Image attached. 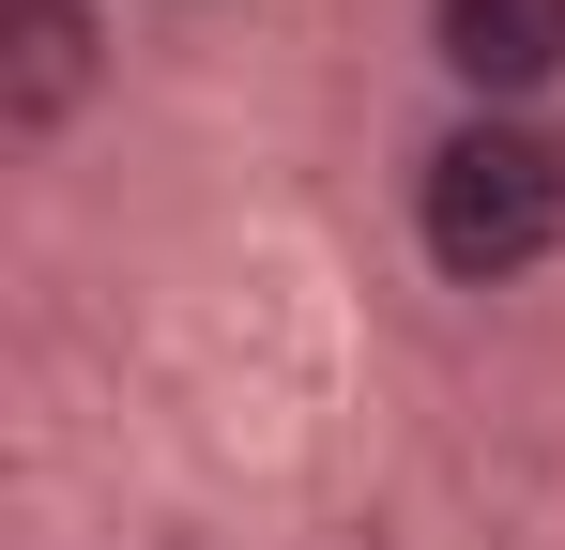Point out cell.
Returning a JSON list of instances; mask_svg holds the SVG:
<instances>
[{
  "mask_svg": "<svg viewBox=\"0 0 565 550\" xmlns=\"http://www.w3.org/2000/svg\"><path fill=\"white\" fill-rule=\"evenodd\" d=\"M428 62L459 107H551L565 92V0H428Z\"/></svg>",
  "mask_w": 565,
  "mask_h": 550,
  "instance_id": "3957f363",
  "label": "cell"
},
{
  "mask_svg": "<svg viewBox=\"0 0 565 550\" xmlns=\"http://www.w3.org/2000/svg\"><path fill=\"white\" fill-rule=\"evenodd\" d=\"M413 245L444 290H520L565 261V123L551 107H459L413 154Z\"/></svg>",
  "mask_w": 565,
  "mask_h": 550,
  "instance_id": "6da1fadb",
  "label": "cell"
},
{
  "mask_svg": "<svg viewBox=\"0 0 565 550\" xmlns=\"http://www.w3.org/2000/svg\"><path fill=\"white\" fill-rule=\"evenodd\" d=\"M122 77V15L107 0H0V154H62Z\"/></svg>",
  "mask_w": 565,
  "mask_h": 550,
  "instance_id": "7a4b0ae2",
  "label": "cell"
}]
</instances>
